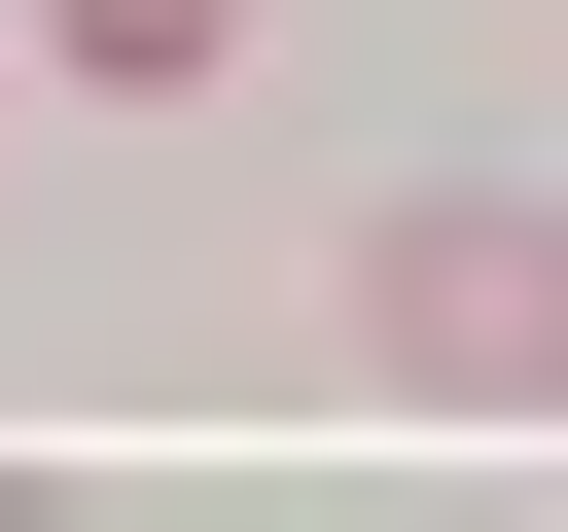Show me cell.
I'll list each match as a JSON object with an SVG mask.
<instances>
[{"label": "cell", "mask_w": 568, "mask_h": 532, "mask_svg": "<svg viewBox=\"0 0 568 532\" xmlns=\"http://www.w3.org/2000/svg\"><path fill=\"white\" fill-rule=\"evenodd\" d=\"M390 355L426 390H568V248L532 213H390Z\"/></svg>", "instance_id": "6da1fadb"}, {"label": "cell", "mask_w": 568, "mask_h": 532, "mask_svg": "<svg viewBox=\"0 0 568 532\" xmlns=\"http://www.w3.org/2000/svg\"><path fill=\"white\" fill-rule=\"evenodd\" d=\"M36 35H71V71H106V106H178V71H213V35H248V0H36Z\"/></svg>", "instance_id": "7a4b0ae2"}]
</instances>
